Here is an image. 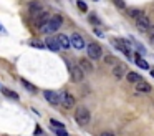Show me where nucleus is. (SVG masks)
<instances>
[{
    "mask_svg": "<svg viewBox=\"0 0 154 136\" xmlns=\"http://www.w3.org/2000/svg\"><path fill=\"white\" fill-rule=\"evenodd\" d=\"M136 90H138L139 93H149L153 88H151V85H149V83L141 82V83H138V85H136Z\"/></svg>",
    "mask_w": 154,
    "mask_h": 136,
    "instance_id": "obj_17",
    "label": "nucleus"
},
{
    "mask_svg": "<svg viewBox=\"0 0 154 136\" xmlns=\"http://www.w3.org/2000/svg\"><path fill=\"white\" fill-rule=\"evenodd\" d=\"M100 136H116V135H114V133H109V131H103Z\"/></svg>",
    "mask_w": 154,
    "mask_h": 136,
    "instance_id": "obj_30",
    "label": "nucleus"
},
{
    "mask_svg": "<svg viewBox=\"0 0 154 136\" xmlns=\"http://www.w3.org/2000/svg\"><path fill=\"white\" fill-rule=\"evenodd\" d=\"M128 17H131V18H134V20H138V18L142 17V12H141L139 8H129V10H128Z\"/></svg>",
    "mask_w": 154,
    "mask_h": 136,
    "instance_id": "obj_19",
    "label": "nucleus"
},
{
    "mask_svg": "<svg viewBox=\"0 0 154 136\" xmlns=\"http://www.w3.org/2000/svg\"><path fill=\"white\" fill-rule=\"evenodd\" d=\"M43 96H45V100H47L50 105H53V106H58L61 103V96L56 93V91H53V90H45L43 91Z\"/></svg>",
    "mask_w": 154,
    "mask_h": 136,
    "instance_id": "obj_6",
    "label": "nucleus"
},
{
    "mask_svg": "<svg viewBox=\"0 0 154 136\" xmlns=\"http://www.w3.org/2000/svg\"><path fill=\"white\" fill-rule=\"evenodd\" d=\"M94 2H98V0H94Z\"/></svg>",
    "mask_w": 154,
    "mask_h": 136,
    "instance_id": "obj_33",
    "label": "nucleus"
},
{
    "mask_svg": "<svg viewBox=\"0 0 154 136\" xmlns=\"http://www.w3.org/2000/svg\"><path fill=\"white\" fill-rule=\"evenodd\" d=\"M134 61H136V65L139 68H142V70H149V63H147L144 58H141V55H136L134 56Z\"/></svg>",
    "mask_w": 154,
    "mask_h": 136,
    "instance_id": "obj_18",
    "label": "nucleus"
},
{
    "mask_svg": "<svg viewBox=\"0 0 154 136\" xmlns=\"http://www.w3.org/2000/svg\"><path fill=\"white\" fill-rule=\"evenodd\" d=\"M45 45L47 48H50L52 52H58L60 50V43H58V38H55V37H48L47 40H45Z\"/></svg>",
    "mask_w": 154,
    "mask_h": 136,
    "instance_id": "obj_12",
    "label": "nucleus"
},
{
    "mask_svg": "<svg viewBox=\"0 0 154 136\" xmlns=\"http://www.w3.org/2000/svg\"><path fill=\"white\" fill-rule=\"evenodd\" d=\"M136 28L139 30L141 33H144V32H147V30H151V28H153V23H151V20H149V17L142 15L141 18H138V20H136Z\"/></svg>",
    "mask_w": 154,
    "mask_h": 136,
    "instance_id": "obj_7",
    "label": "nucleus"
},
{
    "mask_svg": "<svg viewBox=\"0 0 154 136\" xmlns=\"http://www.w3.org/2000/svg\"><path fill=\"white\" fill-rule=\"evenodd\" d=\"M104 61H106V63H114V58L111 55H106V56H104Z\"/></svg>",
    "mask_w": 154,
    "mask_h": 136,
    "instance_id": "obj_28",
    "label": "nucleus"
},
{
    "mask_svg": "<svg viewBox=\"0 0 154 136\" xmlns=\"http://www.w3.org/2000/svg\"><path fill=\"white\" fill-rule=\"evenodd\" d=\"M86 53L91 60H100L101 55H103V50L98 43H88V48H86Z\"/></svg>",
    "mask_w": 154,
    "mask_h": 136,
    "instance_id": "obj_5",
    "label": "nucleus"
},
{
    "mask_svg": "<svg viewBox=\"0 0 154 136\" xmlns=\"http://www.w3.org/2000/svg\"><path fill=\"white\" fill-rule=\"evenodd\" d=\"M113 2H114V5H116L118 8H124V7H126L124 0H113Z\"/></svg>",
    "mask_w": 154,
    "mask_h": 136,
    "instance_id": "obj_25",
    "label": "nucleus"
},
{
    "mask_svg": "<svg viewBox=\"0 0 154 136\" xmlns=\"http://www.w3.org/2000/svg\"><path fill=\"white\" fill-rule=\"evenodd\" d=\"M76 5H78V8H80L81 12H88V7H86V3H85L83 0H78V2H76Z\"/></svg>",
    "mask_w": 154,
    "mask_h": 136,
    "instance_id": "obj_23",
    "label": "nucleus"
},
{
    "mask_svg": "<svg viewBox=\"0 0 154 136\" xmlns=\"http://www.w3.org/2000/svg\"><path fill=\"white\" fill-rule=\"evenodd\" d=\"M94 35H98V37H101V38H103V37H104V33H103V32H101L100 28H94Z\"/></svg>",
    "mask_w": 154,
    "mask_h": 136,
    "instance_id": "obj_29",
    "label": "nucleus"
},
{
    "mask_svg": "<svg viewBox=\"0 0 154 136\" xmlns=\"http://www.w3.org/2000/svg\"><path fill=\"white\" fill-rule=\"evenodd\" d=\"M151 43H153V47H154V33L151 35Z\"/></svg>",
    "mask_w": 154,
    "mask_h": 136,
    "instance_id": "obj_31",
    "label": "nucleus"
},
{
    "mask_svg": "<svg viewBox=\"0 0 154 136\" xmlns=\"http://www.w3.org/2000/svg\"><path fill=\"white\" fill-rule=\"evenodd\" d=\"M56 38H58V43H60V47L63 48V50H68V48L71 47V41H70V38H68L66 35L60 33Z\"/></svg>",
    "mask_w": 154,
    "mask_h": 136,
    "instance_id": "obj_14",
    "label": "nucleus"
},
{
    "mask_svg": "<svg viewBox=\"0 0 154 136\" xmlns=\"http://www.w3.org/2000/svg\"><path fill=\"white\" fill-rule=\"evenodd\" d=\"M28 12H30V15H32L33 18H37V17H38V15H40L41 12H45V10H43V7H41V3H40V2H30Z\"/></svg>",
    "mask_w": 154,
    "mask_h": 136,
    "instance_id": "obj_10",
    "label": "nucleus"
},
{
    "mask_svg": "<svg viewBox=\"0 0 154 136\" xmlns=\"http://www.w3.org/2000/svg\"><path fill=\"white\" fill-rule=\"evenodd\" d=\"M78 65L81 67V70H83L85 73H91V71L94 70V68H93V65H91V63H90V61L86 60V58H83V60H80V63H78Z\"/></svg>",
    "mask_w": 154,
    "mask_h": 136,
    "instance_id": "obj_16",
    "label": "nucleus"
},
{
    "mask_svg": "<svg viewBox=\"0 0 154 136\" xmlns=\"http://www.w3.org/2000/svg\"><path fill=\"white\" fill-rule=\"evenodd\" d=\"M151 76H154V68H153V70H151Z\"/></svg>",
    "mask_w": 154,
    "mask_h": 136,
    "instance_id": "obj_32",
    "label": "nucleus"
},
{
    "mask_svg": "<svg viewBox=\"0 0 154 136\" xmlns=\"http://www.w3.org/2000/svg\"><path fill=\"white\" fill-rule=\"evenodd\" d=\"M50 123H52V126L53 128H58V129H65V124L60 121H56V120H50Z\"/></svg>",
    "mask_w": 154,
    "mask_h": 136,
    "instance_id": "obj_22",
    "label": "nucleus"
},
{
    "mask_svg": "<svg viewBox=\"0 0 154 136\" xmlns=\"http://www.w3.org/2000/svg\"><path fill=\"white\" fill-rule=\"evenodd\" d=\"M90 22H91L93 25H98V23H100V20L96 18V15H90Z\"/></svg>",
    "mask_w": 154,
    "mask_h": 136,
    "instance_id": "obj_27",
    "label": "nucleus"
},
{
    "mask_svg": "<svg viewBox=\"0 0 154 136\" xmlns=\"http://www.w3.org/2000/svg\"><path fill=\"white\" fill-rule=\"evenodd\" d=\"M70 41H71V47H75L76 50H83L85 48V40L81 38V35L78 33H73L70 37Z\"/></svg>",
    "mask_w": 154,
    "mask_h": 136,
    "instance_id": "obj_11",
    "label": "nucleus"
},
{
    "mask_svg": "<svg viewBox=\"0 0 154 136\" xmlns=\"http://www.w3.org/2000/svg\"><path fill=\"white\" fill-rule=\"evenodd\" d=\"M61 23H63V17H61V15H55V17H52V18L41 27V32L47 33V35L53 33V32H58L60 27H61Z\"/></svg>",
    "mask_w": 154,
    "mask_h": 136,
    "instance_id": "obj_1",
    "label": "nucleus"
},
{
    "mask_svg": "<svg viewBox=\"0 0 154 136\" xmlns=\"http://www.w3.org/2000/svg\"><path fill=\"white\" fill-rule=\"evenodd\" d=\"M32 47H35V48H47V45H45V43H41L40 40H33V41H32Z\"/></svg>",
    "mask_w": 154,
    "mask_h": 136,
    "instance_id": "obj_24",
    "label": "nucleus"
},
{
    "mask_svg": "<svg viewBox=\"0 0 154 136\" xmlns=\"http://www.w3.org/2000/svg\"><path fill=\"white\" fill-rule=\"evenodd\" d=\"M22 85H23V86H25V88H27L28 91H32V93H35V86L32 85V83H28L27 80H25V78H22Z\"/></svg>",
    "mask_w": 154,
    "mask_h": 136,
    "instance_id": "obj_21",
    "label": "nucleus"
},
{
    "mask_svg": "<svg viewBox=\"0 0 154 136\" xmlns=\"http://www.w3.org/2000/svg\"><path fill=\"white\" fill-rule=\"evenodd\" d=\"M50 18H52V17H50V14H48V12H41V14L38 15L37 18H35V25L41 28V27H43V25H45V23H47L48 20H50Z\"/></svg>",
    "mask_w": 154,
    "mask_h": 136,
    "instance_id": "obj_13",
    "label": "nucleus"
},
{
    "mask_svg": "<svg viewBox=\"0 0 154 136\" xmlns=\"http://www.w3.org/2000/svg\"><path fill=\"white\" fill-rule=\"evenodd\" d=\"M128 71H129V68H128L124 63H116L114 68H113V75L116 76V78H123V76H126Z\"/></svg>",
    "mask_w": 154,
    "mask_h": 136,
    "instance_id": "obj_9",
    "label": "nucleus"
},
{
    "mask_svg": "<svg viewBox=\"0 0 154 136\" xmlns=\"http://www.w3.org/2000/svg\"><path fill=\"white\" fill-rule=\"evenodd\" d=\"M2 93L5 96H8V98H12V100H18V93H15V91H12L8 88H2Z\"/></svg>",
    "mask_w": 154,
    "mask_h": 136,
    "instance_id": "obj_20",
    "label": "nucleus"
},
{
    "mask_svg": "<svg viewBox=\"0 0 154 136\" xmlns=\"http://www.w3.org/2000/svg\"><path fill=\"white\" fill-rule=\"evenodd\" d=\"M53 131H55V133H56L58 136H68L66 129H58V128H53Z\"/></svg>",
    "mask_w": 154,
    "mask_h": 136,
    "instance_id": "obj_26",
    "label": "nucleus"
},
{
    "mask_svg": "<svg viewBox=\"0 0 154 136\" xmlns=\"http://www.w3.org/2000/svg\"><path fill=\"white\" fill-rule=\"evenodd\" d=\"M126 78H128V82L129 83H134V85H138V83L142 82V80H141V75L139 73H136V71H128Z\"/></svg>",
    "mask_w": 154,
    "mask_h": 136,
    "instance_id": "obj_15",
    "label": "nucleus"
},
{
    "mask_svg": "<svg viewBox=\"0 0 154 136\" xmlns=\"http://www.w3.org/2000/svg\"><path fill=\"white\" fill-rule=\"evenodd\" d=\"M113 45L118 50H121L128 58H131V43L128 40H124V38H113Z\"/></svg>",
    "mask_w": 154,
    "mask_h": 136,
    "instance_id": "obj_3",
    "label": "nucleus"
},
{
    "mask_svg": "<svg viewBox=\"0 0 154 136\" xmlns=\"http://www.w3.org/2000/svg\"><path fill=\"white\" fill-rule=\"evenodd\" d=\"M60 96H61V105H63L65 108H73V106H75V96L71 95V93L63 91Z\"/></svg>",
    "mask_w": 154,
    "mask_h": 136,
    "instance_id": "obj_8",
    "label": "nucleus"
},
{
    "mask_svg": "<svg viewBox=\"0 0 154 136\" xmlns=\"http://www.w3.org/2000/svg\"><path fill=\"white\" fill-rule=\"evenodd\" d=\"M75 120H76V123H78L80 126L90 124V121H91V113H90V109H88L86 106H78V108L75 109Z\"/></svg>",
    "mask_w": 154,
    "mask_h": 136,
    "instance_id": "obj_2",
    "label": "nucleus"
},
{
    "mask_svg": "<svg viewBox=\"0 0 154 136\" xmlns=\"http://www.w3.org/2000/svg\"><path fill=\"white\" fill-rule=\"evenodd\" d=\"M66 65H68V68H70V75H71V80L73 82H83V78H85V71L81 70V67L80 65H70L66 61Z\"/></svg>",
    "mask_w": 154,
    "mask_h": 136,
    "instance_id": "obj_4",
    "label": "nucleus"
}]
</instances>
